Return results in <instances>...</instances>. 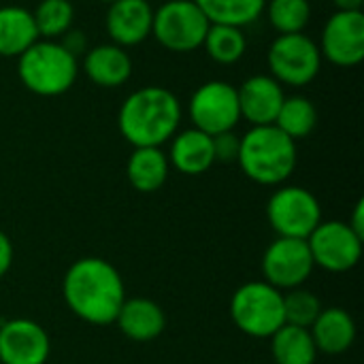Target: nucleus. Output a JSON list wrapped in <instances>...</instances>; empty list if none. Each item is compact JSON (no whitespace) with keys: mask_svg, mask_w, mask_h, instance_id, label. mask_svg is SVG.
<instances>
[{"mask_svg":"<svg viewBox=\"0 0 364 364\" xmlns=\"http://www.w3.org/2000/svg\"><path fill=\"white\" fill-rule=\"evenodd\" d=\"M36 41L32 11L17 4L0 6V58H19Z\"/></svg>","mask_w":364,"mask_h":364,"instance_id":"nucleus-21","label":"nucleus"},{"mask_svg":"<svg viewBox=\"0 0 364 364\" xmlns=\"http://www.w3.org/2000/svg\"><path fill=\"white\" fill-rule=\"evenodd\" d=\"M314 267L307 239L277 237L262 256L264 282L277 290L301 288L314 273Z\"/></svg>","mask_w":364,"mask_h":364,"instance_id":"nucleus-11","label":"nucleus"},{"mask_svg":"<svg viewBox=\"0 0 364 364\" xmlns=\"http://www.w3.org/2000/svg\"><path fill=\"white\" fill-rule=\"evenodd\" d=\"M271 354L275 364H314L318 358L311 333L290 324H284L271 337Z\"/></svg>","mask_w":364,"mask_h":364,"instance_id":"nucleus-22","label":"nucleus"},{"mask_svg":"<svg viewBox=\"0 0 364 364\" xmlns=\"http://www.w3.org/2000/svg\"><path fill=\"white\" fill-rule=\"evenodd\" d=\"M241 117L252 126H273L282 102L286 98L284 87L271 75H254L237 87Z\"/></svg>","mask_w":364,"mask_h":364,"instance_id":"nucleus-14","label":"nucleus"},{"mask_svg":"<svg viewBox=\"0 0 364 364\" xmlns=\"http://www.w3.org/2000/svg\"><path fill=\"white\" fill-rule=\"evenodd\" d=\"M322 309L324 307H322L320 299L309 290L294 288L288 294H284V322L290 326L309 331Z\"/></svg>","mask_w":364,"mask_h":364,"instance_id":"nucleus-28","label":"nucleus"},{"mask_svg":"<svg viewBox=\"0 0 364 364\" xmlns=\"http://www.w3.org/2000/svg\"><path fill=\"white\" fill-rule=\"evenodd\" d=\"M267 17L279 34L303 32L311 19L309 0H267Z\"/></svg>","mask_w":364,"mask_h":364,"instance_id":"nucleus-27","label":"nucleus"},{"mask_svg":"<svg viewBox=\"0 0 364 364\" xmlns=\"http://www.w3.org/2000/svg\"><path fill=\"white\" fill-rule=\"evenodd\" d=\"M58 43H60L68 53H73L75 58L87 51V38H85V34H83L81 30H73V28H70L66 34L60 36Z\"/></svg>","mask_w":364,"mask_h":364,"instance_id":"nucleus-30","label":"nucleus"},{"mask_svg":"<svg viewBox=\"0 0 364 364\" xmlns=\"http://www.w3.org/2000/svg\"><path fill=\"white\" fill-rule=\"evenodd\" d=\"M13 264V243L11 239L0 230V279L9 273Z\"/></svg>","mask_w":364,"mask_h":364,"instance_id":"nucleus-31","label":"nucleus"},{"mask_svg":"<svg viewBox=\"0 0 364 364\" xmlns=\"http://www.w3.org/2000/svg\"><path fill=\"white\" fill-rule=\"evenodd\" d=\"M309 2H311V0H309Z\"/></svg>","mask_w":364,"mask_h":364,"instance_id":"nucleus-35","label":"nucleus"},{"mask_svg":"<svg viewBox=\"0 0 364 364\" xmlns=\"http://www.w3.org/2000/svg\"><path fill=\"white\" fill-rule=\"evenodd\" d=\"M188 113L194 128L209 136L235 130L241 119L237 87L220 79L205 81L194 90Z\"/></svg>","mask_w":364,"mask_h":364,"instance_id":"nucleus-9","label":"nucleus"},{"mask_svg":"<svg viewBox=\"0 0 364 364\" xmlns=\"http://www.w3.org/2000/svg\"><path fill=\"white\" fill-rule=\"evenodd\" d=\"M209 26L194 0H168L154 11L151 36L173 53H190L203 47Z\"/></svg>","mask_w":364,"mask_h":364,"instance_id":"nucleus-6","label":"nucleus"},{"mask_svg":"<svg viewBox=\"0 0 364 364\" xmlns=\"http://www.w3.org/2000/svg\"><path fill=\"white\" fill-rule=\"evenodd\" d=\"M348 224H350V228H352L356 235H360V237L364 239V203L363 200H358V203H356L354 213H352V220H350Z\"/></svg>","mask_w":364,"mask_h":364,"instance_id":"nucleus-32","label":"nucleus"},{"mask_svg":"<svg viewBox=\"0 0 364 364\" xmlns=\"http://www.w3.org/2000/svg\"><path fill=\"white\" fill-rule=\"evenodd\" d=\"M337 11H363L364 0H333Z\"/></svg>","mask_w":364,"mask_h":364,"instance_id":"nucleus-33","label":"nucleus"},{"mask_svg":"<svg viewBox=\"0 0 364 364\" xmlns=\"http://www.w3.org/2000/svg\"><path fill=\"white\" fill-rule=\"evenodd\" d=\"M267 218L277 237L307 239L322 222V207L307 188L284 186L269 198Z\"/></svg>","mask_w":364,"mask_h":364,"instance_id":"nucleus-8","label":"nucleus"},{"mask_svg":"<svg viewBox=\"0 0 364 364\" xmlns=\"http://www.w3.org/2000/svg\"><path fill=\"white\" fill-rule=\"evenodd\" d=\"M198 9L205 13L209 23H224V26H250L256 21L267 0H194Z\"/></svg>","mask_w":364,"mask_h":364,"instance_id":"nucleus-23","label":"nucleus"},{"mask_svg":"<svg viewBox=\"0 0 364 364\" xmlns=\"http://www.w3.org/2000/svg\"><path fill=\"white\" fill-rule=\"evenodd\" d=\"M203 47L213 62L230 66V64H237L245 55L247 38L243 30L237 26L211 23L203 41Z\"/></svg>","mask_w":364,"mask_h":364,"instance_id":"nucleus-25","label":"nucleus"},{"mask_svg":"<svg viewBox=\"0 0 364 364\" xmlns=\"http://www.w3.org/2000/svg\"><path fill=\"white\" fill-rule=\"evenodd\" d=\"M168 158L160 147H134L126 162V177L141 194L158 192L168 179Z\"/></svg>","mask_w":364,"mask_h":364,"instance_id":"nucleus-20","label":"nucleus"},{"mask_svg":"<svg viewBox=\"0 0 364 364\" xmlns=\"http://www.w3.org/2000/svg\"><path fill=\"white\" fill-rule=\"evenodd\" d=\"M309 333H311L318 354L322 352L328 356H339V354H346L354 346L356 322L346 309L328 307L320 311Z\"/></svg>","mask_w":364,"mask_h":364,"instance_id":"nucleus-18","label":"nucleus"},{"mask_svg":"<svg viewBox=\"0 0 364 364\" xmlns=\"http://www.w3.org/2000/svg\"><path fill=\"white\" fill-rule=\"evenodd\" d=\"M49 352V335L34 320L15 318L0 326V364H45Z\"/></svg>","mask_w":364,"mask_h":364,"instance_id":"nucleus-13","label":"nucleus"},{"mask_svg":"<svg viewBox=\"0 0 364 364\" xmlns=\"http://www.w3.org/2000/svg\"><path fill=\"white\" fill-rule=\"evenodd\" d=\"M168 164L183 175H203L213 164V139L196 128L183 130L171 139Z\"/></svg>","mask_w":364,"mask_h":364,"instance_id":"nucleus-19","label":"nucleus"},{"mask_svg":"<svg viewBox=\"0 0 364 364\" xmlns=\"http://www.w3.org/2000/svg\"><path fill=\"white\" fill-rule=\"evenodd\" d=\"M318 47L322 58L335 66H358L364 58L363 11H335L322 28Z\"/></svg>","mask_w":364,"mask_h":364,"instance_id":"nucleus-12","label":"nucleus"},{"mask_svg":"<svg viewBox=\"0 0 364 364\" xmlns=\"http://www.w3.org/2000/svg\"><path fill=\"white\" fill-rule=\"evenodd\" d=\"M81 68L85 77L98 87H119L132 75V60L124 47L115 43H105L83 53Z\"/></svg>","mask_w":364,"mask_h":364,"instance_id":"nucleus-16","label":"nucleus"},{"mask_svg":"<svg viewBox=\"0 0 364 364\" xmlns=\"http://www.w3.org/2000/svg\"><path fill=\"white\" fill-rule=\"evenodd\" d=\"M318 124V109L307 96H286L282 102V109L277 113V119L273 126H277L286 136L292 141L305 139L314 132Z\"/></svg>","mask_w":364,"mask_h":364,"instance_id":"nucleus-24","label":"nucleus"},{"mask_svg":"<svg viewBox=\"0 0 364 364\" xmlns=\"http://www.w3.org/2000/svg\"><path fill=\"white\" fill-rule=\"evenodd\" d=\"M307 245L314 264L331 271L346 273L352 271L363 256V237L356 235L348 222H320L318 228L307 237Z\"/></svg>","mask_w":364,"mask_h":364,"instance_id":"nucleus-10","label":"nucleus"},{"mask_svg":"<svg viewBox=\"0 0 364 364\" xmlns=\"http://www.w3.org/2000/svg\"><path fill=\"white\" fill-rule=\"evenodd\" d=\"M235 326L254 339H271L284 322V294L267 282H250L230 299Z\"/></svg>","mask_w":364,"mask_h":364,"instance_id":"nucleus-5","label":"nucleus"},{"mask_svg":"<svg viewBox=\"0 0 364 364\" xmlns=\"http://www.w3.org/2000/svg\"><path fill=\"white\" fill-rule=\"evenodd\" d=\"M181 124L179 98L160 85L134 90L119 107L117 128L132 147H162Z\"/></svg>","mask_w":364,"mask_h":364,"instance_id":"nucleus-2","label":"nucleus"},{"mask_svg":"<svg viewBox=\"0 0 364 364\" xmlns=\"http://www.w3.org/2000/svg\"><path fill=\"white\" fill-rule=\"evenodd\" d=\"M267 60H269L271 77L282 85H290V87L309 85L322 68L320 47L305 32L277 34L269 47Z\"/></svg>","mask_w":364,"mask_h":364,"instance_id":"nucleus-7","label":"nucleus"},{"mask_svg":"<svg viewBox=\"0 0 364 364\" xmlns=\"http://www.w3.org/2000/svg\"><path fill=\"white\" fill-rule=\"evenodd\" d=\"M115 324L128 339L145 343L158 339L164 333L166 316L156 301L145 296H134L124 301L115 318Z\"/></svg>","mask_w":364,"mask_h":364,"instance_id":"nucleus-17","label":"nucleus"},{"mask_svg":"<svg viewBox=\"0 0 364 364\" xmlns=\"http://www.w3.org/2000/svg\"><path fill=\"white\" fill-rule=\"evenodd\" d=\"M79 75V62L58 41L38 38L17 58V77L36 96H60L68 92Z\"/></svg>","mask_w":364,"mask_h":364,"instance_id":"nucleus-4","label":"nucleus"},{"mask_svg":"<svg viewBox=\"0 0 364 364\" xmlns=\"http://www.w3.org/2000/svg\"><path fill=\"white\" fill-rule=\"evenodd\" d=\"M154 9L147 0H115L107 11V32L119 47H134L151 36Z\"/></svg>","mask_w":364,"mask_h":364,"instance_id":"nucleus-15","label":"nucleus"},{"mask_svg":"<svg viewBox=\"0 0 364 364\" xmlns=\"http://www.w3.org/2000/svg\"><path fill=\"white\" fill-rule=\"evenodd\" d=\"M62 294L68 309L94 326L115 324L126 301V286L119 271L105 258H81L70 264L62 279Z\"/></svg>","mask_w":364,"mask_h":364,"instance_id":"nucleus-1","label":"nucleus"},{"mask_svg":"<svg viewBox=\"0 0 364 364\" xmlns=\"http://www.w3.org/2000/svg\"><path fill=\"white\" fill-rule=\"evenodd\" d=\"M102 2H107V4H111V2H115V0H102Z\"/></svg>","mask_w":364,"mask_h":364,"instance_id":"nucleus-34","label":"nucleus"},{"mask_svg":"<svg viewBox=\"0 0 364 364\" xmlns=\"http://www.w3.org/2000/svg\"><path fill=\"white\" fill-rule=\"evenodd\" d=\"M213 139V158L215 162H237L239 158V145H241V136H237L232 130L230 132H222L211 136Z\"/></svg>","mask_w":364,"mask_h":364,"instance_id":"nucleus-29","label":"nucleus"},{"mask_svg":"<svg viewBox=\"0 0 364 364\" xmlns=\"http://www.w3.org/2000/svg\"><path fill=\"white\" fill-rule=\"evenodd\" d=\"M38 38L58 41L73 28L75 6L70 0H41L32 13Z\"/></svg>","mask_w":364,"mask_h":364,"instance_id":"nucleus-26","label":"nucleus"},{"mask_svg":"<svg viewBox=\"0 0 364 364\" xmlns=\"http://www.w3.org/2000/svg\"><path fill=\"white\" fill-rule=\"evenodd\" d=\"M296 141L277 126H252L239 145L237 164L260 186H282L296 168Z\"/></svg>","mask_w":364,"mask_h":364,"instance_id":"nucleus-3","label":"nucleus"}]
</instances>
